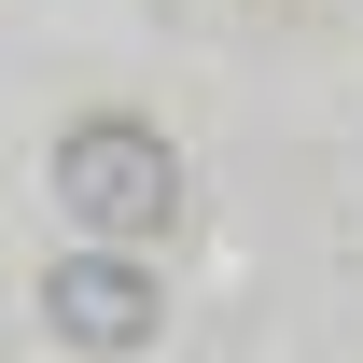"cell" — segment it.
Returning <instances> with one entry per match:
<instances>
[{
  "label": "cell",
  "instance_id": "obj_1",
  "mask_svg": "<svg viewBox=\"0 0 363 363\" xmlns=\"http://www.w3.org/2000/svg\"><path fill=\"white\" fill-rule=\"evenodd\" d=\"M56 210L84 238H112V252L126 238H168L182 224V154L154 126H70L56 140Z\"/></svg>",
  "mask_w": 363,
  "mask_h": 363
},
{
  "label": "cell",
  "instance_id": "obj_2",
  "mask_svg": "<svg viewBox=\"0 0 363 363\" xmlns=\"http://www.w3.org/2000/svg\"><path fill=\"white\" fill-rule=\"evenodd\" d=\"M43 321L70 335V350L126 363V350H154V335H168V294H154V279L98 238V252H56V266H43Z\"/></svg>",
  "mask_w": 363,
  "mask_h": 363
}]
</instances>
